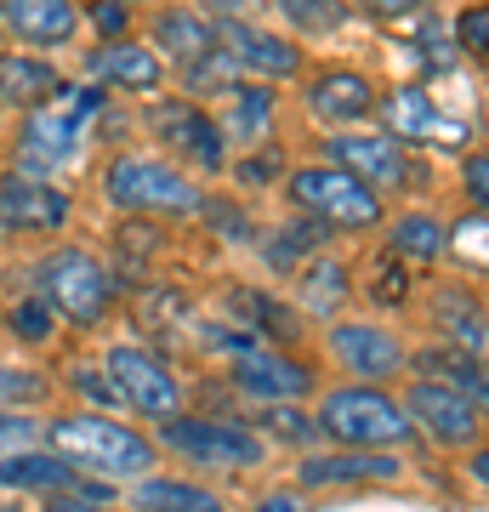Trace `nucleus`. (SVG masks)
<instances>
[{
    "instance_id": "obj_41",
    "label": "nucleus",
    "mask_w": 489,
    "mask_h": 512,
    "mask_svg": "<svg viewBox=\"0 0 489 512\" xmlns=\"http://www.w3.org/2000/svg\"><path fill=\"white\" fill-rule=\"evenodd\" d=\"M256 512H302V501H296V495H273V501H262Z\"/></svg>"
},
{
    "instance_id": "obj_7",
    "label": "nucleus",
    "mask_w": 489,
    "mask_h": 512,
    "mask_svg": "<svg viewBox=\"0 0 489 512\" xmlns=\"http://www.w3.org/2000/svg\"><path fill=\"white\" fill-rule=\"evenodd\" d=\"M40 433H46V444H52L69 467H91V473H109V478L154 473V461H160V450H154L143 433H131V427L97 416V410H91V416H57L52 427H40Z\"/></svg>"
},
{
    "instance_id": "obj_21",
    "label": "nucleus",
    "mask_w": 489,
    "mask_h": 512,
    "mask_svg": "<svg viewBox=\"0 0 489 512\" xmlns=\"http://www.w3.org/2000/svg\"><path fill=\"white\" fill-rule=\"evenodd\" d=\"M404 473V461L393 450H330V456L302 461V484L308 490H330V484H393Z\"/></svg>"
},
{
    "instance_id": "obj_35",
    "label": "nucleus",
    "mask_w": 489,
    "mask_h": 512,
    "mask_svg": "<svg viewBox=\"0 0 489 512\" xmlns=\"http://www.w3.org/2000/svg\"><path fill=\"white\" fill-rule=\"evenodd\" d=\"M461 194H467L472 211L489 205V154L484 148H467V154H461Z\"/></svg>"
},
{
    "instance_id": "obj_34",
    "label": "nucleus",
    "mask_w": 489,
    "mask_h": 512,
    "mask_svg": "<svg viewBox=\"0 0 489 512\" xmlns=\"http://www.w3.org/2000/svg\"><path fill=\"white\" fill-rule=\"evenodd\" d=\"M6 325H12V336H23V342H46L52 336V325H57V313L40 302V296H23L18 308L6 313Z\"/></svg>"
},
{
    "instance_id": "obj_40",
    "label": "nucleus",
    "mask_w": 489,
    "mask_h": 512,
    "mask_svg": "<svg viewBox=\"0 0 489 512\" xmlns=\"http://www.w3.org/2000/svg\"><path fill=\"white\" fill-rule=\"evenodd\" d=\"M80 387H86V393H91L97 404H114V387L103 382V376H80Z\"/></svg>"
},
{
    "instance_id": "obj_15",
    "label": "nucleus",
    "mask_w": 489,
    "mask_h": 512,
    "mask_svg": "<svg viewBox=\"0 0 489 512\" xmlns=\"http://www.w3.org/2000/svg\"><path fill=\"white\" fill-rule=\"evenodd\" d=\"M0 35L23 52H63L80 35V0H0Z\"/></svg>"
},
{
    "instance_id": "obj_20",
    "label": "nucleus",
    "mask_w": 489,
    "mask_h": 512,
    "mask_svg": "<svg viewBox=\"0 0 489 512\" xmlns=\"http://www.w3.org/2000/svg\"><path fill=\"white\" fill-rule=\"evenodd\" d=\"M148 46L165 57V69H188V63H200L205 52H217V23L205 18L200 6H154L148 12Z\"/></svg>"
},
{
    "instance_id": "obj_3",
    "label": "nucleus",
    "mask_w": 489,
    "mask_h": 512,
    "mask_svg": "<svg viewBox=\"0 0 489 512\" xmlns=\"http://www.w3.org/2000/svg\"><path fill=\"white\" fill-rule=\"evenodd\" d=\"M325 154L342 171H353L359 183H370L381 200H404V194H421L433 183V165H427V148L393 137L387 126H353V131H325Z\"/></svg>"
},
{
    "instance_id": "obj_4",
    "label": "nucleus",
    "mask_w": 489,
    "mask_h": 512,
    "mask_svg": "<svg viewBox=\"0 0 489 512\" xmlns=\"http://www.w3.org/2000/svg\"><path fill=\"white\" fill-rule=\"evenodd\" d=\"M143 131L154 137V148H160L165 160L194 171V177H222L234 165L228 137L217 126V109H205V97H188V92L160 97L154 92V103L143 109Z\"/></svg>"
},
{
    "instance_id": "obj_37",
    "label": "nucleus",
    "mask_w": 489,
    "mask_h": 512,
    "mask_svg": "<svg viewBox=\"0 0 489 512\" xmlns=\"http://www.w3.org/2000/svg\"><path fill=\"white\" fill-rule=\"evenodd\" d=\"M46 399V376L35 370H0V404H35Z\"/></svg>"
},
{
    "instance_id": "obj_31",
    "label": "nucleus",
    "mask_w": 489,
    "mask_h": 512,
    "mask_svg": "<svg viewBox=\"0 0 489 512\" xmlns=\"http://www.w3.org/2000/svg\"><path fill=\"white\" fill-rule=\"evenodd\" d=\"M450 35H455V52H461V63L484 69V57H489V6H484V0H472V6H461V12H455Z\"/></svg>"
},
{
    "instance_id": "obj_16",
    "label": "nucleus",
    "mask_w": 489,
    "mask_h": 512,
    "mask_svg": "<svg viewBox=\"0 0 489 512\" xmlns=\"http://www.w3.org/2000/svg\"><path fill=\"white\" fill-rule=\"evenodd\" d=\"M69 217L74 205L57 183L29 177V171L0 177V228H12V234H57Z\"/></svg>"
},
{
    "instance_id": "obj_39",
    "label": "nucleus",
    "mask_w": 489,
    "mask_h": 512,
    "mask_svg": "<svg viewBox=\"0 0 489 512\" xmlns=\"http://www.w3.org/2000/svg\"><path fill=\"white\" fill-rule=\"evenodd\" d=\"M35 433H40V427L29 416H18V410H12V416H0V450H6V456H12V450H23Z\"/></svg>"
},
{
    "instance_id": "obj_27",
    "label": "nucleus",
    "mask_w": 489,
    "mask_h": 512,
    "mask_svg": "<svg viewBox=\"0 0 489 512\" xmlns=\"http://www.w3.org/2000/svg\"><path fill=\"white\" fill-rule=\"evenodd\" d=\"M433 325L450 348H467V353L484 359V302H478V291L444 285V291L433 296Z\"/></svg>"
},
{
    "instance_id": "obj_38",
    "label": "nucleus",
    "mask_w": 489,
    "mask_h": 512,
    "mask_svg": "<svg viewBox=\"0 0 489 512\" xmlns=\"http://www.w3.org/2000/svg\"><path fill=\"white\" fill-rule=\"evenodd\" d=\"M46 512H109V501H97V490H46Z\"/></svg>"
},
{
    "instance_id": "obj_19",
    "label": "nucleus",
    "mask_w": 489,
    "mask_h": 512,
    "mask_svg": "<svg viewBox=\"0 0 489 512\" xmlns=\"http://www.w3.org/2000/svg\"><path fill=\"white\" fill-rule=\"evenodd\" d=\"M222 137H228V154H245V148H262L279 126V86L268 80H234L222 92V114H217Z\"/></svg>"
},
{
    "instance_id": "obj_18",
    "label": "nucleus",
    "mask_w": 489,
    "mask_h": 512,
    "mask_svg": "<svg viewBox=\"0 0 489 512\" xmlns=\"http://www.w3.org/2000/svg\"><path fill=\"white\" fill-rule=\"evenodd\" d=\"M376 126H387L393 137H404V143H421V148H444V143H461V148H467V120H444V114H438V103L421 92V86L381 92Z\"/></svg>"
},
{
    "instance_id": "obj_42",
    "label": "nucleus",
    "mask_w": 489,
    "mask_h": 512,
    "mask_svg": "<svg viewBox=\"0 0 489 512\" xmlns=\"http://www.w3.org/2000/svg\"><path fill=\"white\" fill-rule=\"evenodd\" d=\"M0 512H18V501H0Z\"/></svg>"
},
{
    "instance_id": "obj_28",
    "label": "nucleus",
    "mask_w": 489,
    "mask_h": 512,
    "mask_svg": "<svg viewBox=\"0 0 489 512\" xmlns=\"http://www.w3.org/2000/svg\"><path fill=\"white\" fill-rule=\"evenodd\" d=\"M268 12L285 23L290 40H336L353 29L347 0H268Z\"/></svg>"
},
{
    "instance_id": "obj_12",
    "label": "nucleus",
    "mask_w": 489,
    "mask_h": 512,
    "mask_svg": "<svg viewBox=\"0 0 489 512\" xmlns=\"http://www.w3.org/2000/svg\"><path fill=\"white\" fill-rule=\"evenodd\" d=\"M103 370H109L114 399L131 404L137 416L165 421V416H177V410H182V382H177V370L165 365L160 353H148V348H126V342H120V348H109Z\"/></svg>"
},
{
    "instance_id": "obj_10",
    "label": "nucleus",
    "mask_w": 489,
    "mask_h": 512,
    "mask_svg": "<svg viewBox=\"0 0 489 512\" xmlns=\"http://www.w3.org/2000/svg\"><path fill=\"white\" fill-rule=\"evenodd\" d=\"M211 23H217V46L234 57L239 80L285 86V80H296V74L308 69L302 40H290L285 29H273V23H256V18H211Z\"/></svg>"
},
{
    "instance_id": "obj_2",
    "label": "nucleus",
    "mask_w": 489,
    "mask_h": 512,
    "mask_svg": "<svg viewBox=\"0 0 489 512\" xmlns=\"http://www.w3.org/2000/svg\"><path fill=\"white\" fill-rule=\"evenodd\" d=\"M285 200L296 205V217L319 222L325 234H370L387 222V200L370 183H359L353 171L336 160H313L285 171Z\"/></svg>"
},
{
    "instance_id": "obj_22",
    "label": "nucleus",
    "mask_w": 489,
    "mask_h": 512,
    "mask_svg": "<svg viewBox=\"0 0 489 512\" xmlns=\"http://www.w3.org/2000/svg\"><path fill=\"white\" fill-rule=\"evenodd\" d=\"M234 387L239 393H256V399H302L313 387V370L285 359V353L245 348V353H234Z\"/></svg>"
},
{
    "instance_id": "obj_24",
    "label": "nucleus",
    "mask_w": 489,
    "mask_h": 512,
    "mask_svg": "<svg viewBox=\"0 0 489 512\" xmlns=\"http://www.w3.org/2000/svg\"><path fill=\"white\" fill-rule=\"evenodd\" d=\"M290 296H296V308H302V313L330 319V313L353 296V274H347V262H336V256H325V251H313L308 268H296V279H290Z\"/></svg>"
},
{
    "instance_id": "obj_9",
    "label": "nucleus",
    "mask_w": 489,
    "mask_h": 512,
    "mask_svg": "<svg viewBox=\"0 0 489 512\" xmlns=\"http://www.w3.org/2000/svg\"><path fill=\"white\" fill-rule=\"evenodd\" d=\"M302 109L319 131H353L370 126L381 109V86L376 74L353 69V63H319V69H302Z\"/></svg>"
},
{
    "instance_id": "obj_14",
    "label": "nucleus",
    "mask_w": 489,
    "mask_h": 512,
    "mask_svg": "<svg viewBox=\"0 0 489 512\" xmlns=\"http://www.w3.org/2000/svg\"><path fill=\"white\" fill-rule=\"evenodd\" d=\"M325 348L359 382H393V376L410 370V348L387 325H376V319H336L325 336Z\"/></svg>"
},
{
    "instance_id": "obj_6",
    "label": "nucleus",
    "mask_w": 489,
    "mask_h": 512,
    "mask_svg": "<svg viewBox=\"0 0 489 512\" xmlns=\"http://www.w3.org/2000/svg\"><path fill=\"white\" fill-rule=\"evenodd\" d=\"M35 296L57 319H69L80 330H97L114 313V274L103 256L80 251V245H57V251L40 256Z\"/></svg>"
},
{
    "instance_id": "obj_33",
    "label": "nucleus",
    "mask_w": 489,
    "mask_h": 512,
    "mask_svg": "<svg viewBox=\"0 0 489 512\" xmlns=\"http://www.w3.org/2000/svg\"><path fill=\"white\" fill-rule=\"evenodd\" d=\"M80 23H91L97 40H120L131 35V6L126 0H91V6H80Z\"/></svg>"
},
{
    "instance_id": "obj_23",
    "label": "nucleus",
    "mask_w": 489,
    "mask_h": 512,
    "mask_svg": "<svg viewBox=\"0 0 489 512\" xmlns=\"http://www.w3.org/2000/svg\"><path fill=\"white\" fill-rule=\"evenodd\" d=\"M69 80L46 63L40 52H0V103L6 109H40V103H52Z\"/></svg>"
},
{
    "instance_id": "obj_17",
    "label": "nucleus",
    "mask_w": 489,
    "mask_h": 512,
    "mask_svg": "<svg viewBox=\"0 0 489 512\" xmlns=\"http://www.w3.org/2000/svg\"><path fill=\"white\" fill-rule=\"evenodd\" d=\"M91 80L114 86V92H131V97H154V92H165L171 69H165V57L143 35H120L91 52Z\"/></svg>"
},
{
    "instance_id": "obj_30",
    "label": "nucleus",
    "mask_w": 489,
    "mask_h": 512,
    "mask_svg": "<svg viewBox=\"0 0 489 512\" xmlns=\"http://www.w3.org/2000/svg\"><path fill=\"white\" fill-rule=\"evenodd\" d=\"M131 507L137 512H228L222 495L200 490V484H182V478H143L131 490Z\"/></svg>"
},
{
    "instance_id": "obj_8",
    "label": "nucleus",
    "mask_w": 489,
    "mask_h": 512,
    "mask_svg": "<svg viewBox=\"0 0 489 512\" xmlns=\"http://www.w3.org/2000/svg\"><path fill=\"white\" fill-rule=\"evenodd\" d=\"M97 109H103V92H97V86H86V92L63 86L52 103L29 109L23 114V131H18V171L52 177L57 165H69L74 154H80V131H86V120Z\"/></svg>"
},
{
    "instance_id": "obj_43",
    "label": "nucleus",
    "mask_w": 489,
    "mask_h": 512,
    "mask_svg": "<svg viewBox=\"0 0 489 512\" xmlns=\"http://www.w3.org/2000/svg\"><path fill=\"white\" fill-rule=\"evenodd\" d=\"M126 6H148V0H126Z\"/></svg>"
},
{
    "instance_id": "obj_25",
    "label": "nucleus",
    "mask_w": 489,
    "mask_h": 512,
    "mask_svg": "<svg viewBox=\"0 0 489 512\" xmlns=\"http://www.w3.org/2000/svg\"><path fill=\"white\" fill-rule=\"evenodd\" d=\"M410 370L416 376H427V382L438 387H455V393H467L472 404L489 399V382H484V359L467 348H450V342H438V348H421L416 359H410Z\"/></svg>"
},
{
    "instance_id": "obj_1",
    "label": "nucleus",
    "mask_w": 489,
    "mask_h": 512,
    "mask_svg": "<svg viewBox=\"0 0 489 512\" xmlns=\"http://www.w3.org/2000/svg\"><path fill=\"white\" fill-rule=\"evenodd\" d=\"M103 194L120 217H165V222H182V217H200L211 194L194 183V171L171 165L165 154H148V148H126L103 165Z\"/></svg>"
},
{
    "instance_id": "obj_36",
    "label": "nucleus",
    "mask_w": 489,
    "mask_h": 512,
    "mask_svg": "<svg viewBox=\"0 0 489 512\" xmlns=\"http://www.w3.org/2000/svg\"><path fill=\"white\" fill-rule=\"evenodd\" d=\"M262 427H268V433H279V439H290V444L313 439V421L302 416V410H285V399H268V410H262Z\"/></svg>"
},
{
    "instance_id": "obj_29",
    "label": "nucleus",
    "mask_w": 489,
    "mask_h": 512,
    "mask_svg": "<svg viewBox=\"0 0 489 512\" xmlns=\"http://www.w3.org/2000/svg\"><path fill=\"white\" fill-rule=\"evenodd\" d=\"M74 473L57 450H12L0 461V490H69Z\"/></svg>"
},
{
    "instance_id": "obj_32",
    "label": "nucleus",
    "mask_w": 489,
    "mask_h": 512,
    "mask_svg": "<svg viewBox=\"0 0 489 512\" xmlns=\"http://www.w3.org/2000/svg\"><path fill=\"white\" fill-rule=\"evenodd\" d=\"M347 6H353V18H370L376 29H404L421 12H433V0H347Z\"/></svg>"
},
{
    "instance_id": "obj_13",
    "label": "nucleus",
    "mask_w": 489,
    "mask_h": 512,
    "mask_svg": "<svg viewBox=\"0 0 489 512\" xmlns=\"http://www.w3.org/2000/svg\"><path fill=\"white\" fill-rule=\"evenodd\" d=\"M404 416L416 433H427L433 444L444 450H472V444L484 439V404H472L467 393H455V387H438V382H410L404 387Z\"/></svg>"
},
{
    "instance_id": "obj_5",
    "label": "nucleus",
    "mask_w": 489,
    "mask_h": 512,
    "mask_svg": "<svg viewBox=\"0 0 489 512\" xmlns=\"http://www.w3.org/2000/svg\"><path fill=\"white\" fill-rule=\"evenodd\" d=\"M313 433H325L342 450H399L416 439V427L404 416V404L387 393L381 382H359V387H330L319 399V421Z\"/></svg>"
},
{
    "instance_id": "obj_26",
    "label": "nucleus",
    "mask_w": 489,
    "mask_h": 512,
    "mask_svg": "<svg viewBox=\"0 0 489 512\" xmlns=\"http://www.w3.org/2000/svg\"><path fill=\"white\" fill-rule=\"evenodd\" d=\"M444 234H450V228H444L433 211H399V217L387 222V245H381V251L399 256L404 268H433L438 256L450 251Z\"/></svg>"
},
{
    "instance_id": "obj_11",
    "label": "nucleus",
    "mask_w": 489,
    "mask_h": 512,
    "mask_svg": "<svg viewBox=\"0 0 489 512\" xmlns=\"http://www.w3.org/2000/svg\"><path fill=\"white\" fill-rule=\"evenodd\" d=\"M160 444L165 450H177L182 461H194V467H256V461L268 456V444L256 439L251 427H239V421H205V416H165L160 427Z\"/></svg>"
}]
</instances>
